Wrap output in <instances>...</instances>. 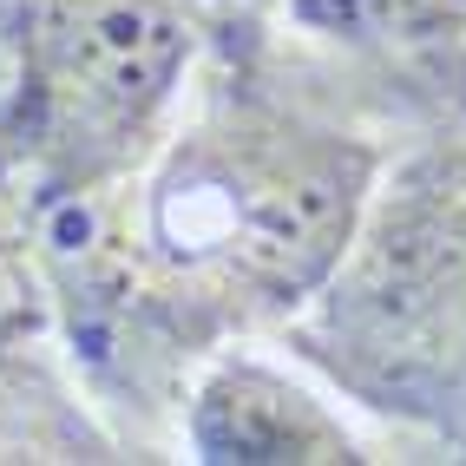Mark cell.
<instances>
[{
  "instance_id": "1",
  "label": "cell",
  "mask_w": 466,
  "mask_h": 466,
  "mask_svg": "<svg viewBox=\"0 0 466 466\" xmlns=\"http://www.w3.org/2000/svg\"><path fill=\"white\" fill-rule=\"evenodd\" d=\"M198 112L112 198L53 204L26 257L53 283L73 355L145 394L224 335L283 329L322 289L388 145L230 34Z\"/></svg>"
},
{
  "instance_id": "2",
  "label": "cell",
  "mask_w": 466,
  "mask_h": 466,
  "mask_svg": "<svg viewBox=\"0 0 466 466\" xmlns=\"http://www.w3.org/2000/svg\"><path fill=\"white\" fill-rule=\"evenodd\" d=\"M283 341L368 414L466 433V86L388 151L322 289Z\"/></svg>"
},
{
  "instance_id": "3",
  "label": "cell",
  "mask_w": 466,
  "mask_h": 466,
  "mask_svg": "<svg viewBox=\"0 0 466 466\" xmlns=\"http://www.w3.org/2000/svg\"><path fill=\"white\" fill-rule=\"evenodd\" d=\"M224 20L217 0H0V204L34 217L112 198L171 132Z\"/></svg>"
},
{
  "instance_id": "4",
  "label": "cell",
  "mask_w": 466,
  "mask_h": 466,
  "mask_svg": "<svg viewBox=\"0 0 466 466\" xmlns=\"http://www.w3.org/2000/svg\"><path fill=\"white\" fill-rule=\"evenodd\" d=\"M184 447L210 466H335L361 460L341 414L257 355H217L184 400Z\"/></svg>"
},
{
  "instance_id": "5",
  "label": "cell",
  "mask_w": 466,
  "mask_h": 466,
  "mask_svg": "<svg viewBox=\"0 0 466 466\" xmlns=\"http://www.w3.org/2000/svg\"><path fill=\"white\" fill-rule=\"evenodd\" d=\"M289 34L341 66L447 92L466 66V0H276Z\"/></svg>"
},
{
  "instance_id": "6",
  "label": "cell",
  "mask_w": 466,
  "mask_h": 466,
  "mask_svg": "<svg viewBox=\"0 0 466 466\" xmlns=\"http://www.w3.org/2000/svg\"><path fill=\"white\" fill-rule=\"evenodd\" d=\"M26 296H34L26 289V224L14 230V217L0 210V316H14Z\"/></svg>"
}]
</instances>
